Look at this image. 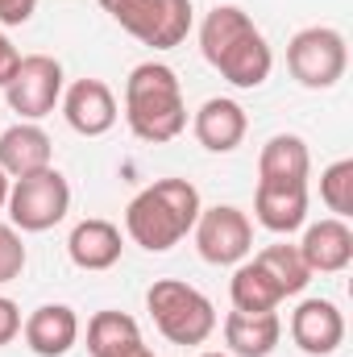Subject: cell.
<instances>
[{"label": "cell", "mask_w": 353, "mask_h": 357, "mask_svg": "<svg viewBox=\"0 0 353 357\" xmlns=\"http://www.w3.org/2000/svg\"><path fill=\"white\" fill-rule=\"evenodd\" d=\"M204 59L233 84V88H262L274 71V54L262 29L237 4H216L200 25Z\"/></svg>", "instance_id": "cell-1"}, {"label": "cell", "mask_w": 353, "mask_h": 357, "mask_svg": "<svg viewBox=\"0 0 353 357\" xmlns=\"http://www.w3.org/2000/svg\"><path fill=\"white\" fill-rule=\"evenodd\" d=\"M200 191L187 178H158L146 191H137L125 208V233L133 245L150 254H167L195 229L200 216Z\"/></svg>", "instance_id": "cell-2"}, {"label": "cell", "mask_w": 353, "mask_h": 357, "mask_svg": "<svg viewBox=\"0 0 353 357\" xmlns=\"http://www.w3.org/2000/svg\"><path fill=\"white\" fill-rule=\"evenodd\" d=\"M125 121L133 137L163 146L187 129V104L179 75L167 63H137L125 79Z\"/></svg>", "instance_id": "cell-3"}, {"label": "cell", "mask_w": 353, "mask_h": 357, "mask_svg": "<svg viewBox=\"0 0 353 357\" xmlns=\"http://www.w3.org/2000/svg\"><path fill=\"white\" fill-rule=\"evenodd\" d=\"M146 312L171 345H204L216 333V307L204 291L179 278H158L146 291Z\"/></svg>", "instance_id": "cell-4"}, {"label": "cell", "mask_w": 353, "mask_h": 357, "mask_svg": "<svg viewBox=\"0 0 353 357\" xmlns=\"http://www.w3.org/2000/svg\"><path fill=\"white\" fill-rule=\"evenodd\" d=\"M350 67V46L345 33L333 25H308L287 42V71L295 84L308 91H329L345 79Z\"/></svg>", "instance_id": "cell-5"}, {"label": "cell", "mask_w": 353, "mask_h": 357, "mask_svg": "<svg viewBox=\"0 0 353 357\" xmlns=\"http://www.w3.org/2000/svg\"><path fill=\"white\" fill-rule=\"evenodd\" d=\"M100 8L154 50H175L191 33V0H100Z\"/></svg>", "instance_id": "cell-6"}, {"label": "cell", "mask_w": 353, "mask_h": 357, "mask_svg": "<svg viewBox=\"0 0 353 357\" xmlns=\"http://www.w3.org/2000/svg\"><path fill=\"white\" fill-rule=\"evenodd\" d=\"M4 208H8V220L17 233H46L71 212V183L54 167H46L38 175L13 178Z\"/></svg>", "instance_id": "cell-7"}, {"label": "cell", "mask_w": 353, "mask_h": 357, "mask_svg": "<svg viewBox=\"0 0 353 357\" xmlns=\"http://www.w3.org/2000/svg\"><path fill=\"white\" fill-rule=\"evenodd\" d=\"M191 233H195V250L208 266H241L254 250V225L233 204L200 208Z\"/></svg>", "instance_id": "cell-8"}, {"label": "cell", "mask_w": 353, "mask_h": 357, "mask_svg": "<svg viewBox=\"0 0 353 357\" xmlns=\"http://www.w3.org/2000/svg\"><path fill=\"white\" fill-rule=\"evenodd\" d=\"M4 100L17 116L25 121H42L54 112V104L63 100V63L50 54H25L17 63V75L8 79Z\"/></svg>", "instance_id": "cell-9"}, {"label": "cell", "mask_w": 353, "mask_h": 357, "mask_svg": "<svg viewBox=\"0 0 353 357\" xmlns=\"http://www.w3.org/2000/svg\"><path fill=\"white\" fill-rule=\"evenodd\" d=\"M291 341L308 357H329L345 341V316L333 299H303L291 312Z\"/></svg>", "instance_id": "cell-10"}, {"label": "cell", "mask_w": 353, "mask_h": 357, "mask_svg": "<svg viewBox=\"0 0 353 357\" xmlns=\"http://www.w3.org/2000/svg\"><path fill=\"white\" fill-rule=\"evenodd\" d=\"M63 116L80 137H104L117 125V96L104 79H75L63 91Z\"/></svg>", "instance_id": "cell-11"}, {"label": "cell", "mask_w": 353, "mask_h": 357, "mask_svg": "<svg viewBox=\"0 0 353 357\" xmlns=\"http://www.w3.org/2000/svg\"><path fill=\"white\" fill-rule=\"evenodd\" d=\"M21 337L33 357H67L80 341V316L67 303H42L25 316Z\"/></svg>", "instance_id": "cell-12"}, {"label": "cell", "mask_w": 353, "mask_h": 357, "mask_svg": "<svg viewBox=\"0 0 353 357\" xmlns=\"http://www.w3.org/2000/svg\"><path fill=\"white\" fill-rule=\"evenodd\" d=\"M191 129H195V142H200L204 150H212V154H233V150L246 142L250 121H246V108H241L237 100L212 96V100L200 104Z\"/></svg>", "instance_id": "cell-13"}, {"label": "cell", "mask_w": 353, "mask_h": 357, "mask_svg": "<svg viewBox=\"0 0 353 357\" xmlns=\"http://www.w3.org/2000/svg\"><path fill=\"white\" fill-rule=\"evenodd\" d=\"M299 254L312 274H341L353 262V229L341 216H324L316 225H308Z\"/></svg>", "instance_id": "cell-14"}, {"label": "cell", "mask_w": 353, "mask_h": 357, "mask_svg": "<svg viewBox=\"0 0 353 357\" xmlns=\"http://www.w3.org/2000/svg\"><path fill=\"white\" fill-rule=\"evenodd\" d=\"M254 216L270 233H295L308 220V183H258Z\"/></svg>", "instance_id": "cell-15"}, {"label": "cell", "mask_w": 353, "mask_h": 357, "mask_svg": "<svg viewBox=\"0 0 353 357\" xmlns=\"http://www.w3.org/2000/svg\"><path fill=\"white\" fill-rule=\"evenodd\" d=\"M50 137L46 129H38L33 121H21L13 129L0 133V171L8 178H25V175H38L50 167Z\"/></svg>", "instance_id": "cell-16"}, {"label": "cell", "mask_w": 353, "mask_h": 357, "mask_svg": "<svg viewBox=\"0 0 353 357\" xmlns=\"http://www.w3.org/2000/svg\"><path fill=\"white\" fill-rule=\"evenodd\" d=\"M121 250H125L121 229L112 220H100V216L80 220L67 237V254L80 270H112L121 262Z\"/></svg>", "instance_id": "cell-17"}, {"label": "cell", "mask_w": 353, "mask_h": 357, "mask_svg": "<svg viewBox=\"0 0 353 357\" xmlns=\"http://www.w3.org/2000/svg\"><path fill=\"white\" fill-rule=\"evenodd\" d=\"M283 337V320L274 312H229L225 316V345L233 357H270Z\"/></svg>", "instance_id": "cell-18"}, {"label": "cell", "mask_w": 353, "mask_h": 357, "mask_svg": "<svg viewBox=\"0 0 353 357\" xmlns=\"http://www.w3.org/2000/svg\"><path fill=\"white\" fill-rule=\"evenodd\" d=\"M312 154L299 133H274L258 154V183H308Z\"/></svg>", "instance_id": "cell-19"}, {"label": "cell", "mask_w": 353, "mask_h": 357, "mask_svg": "<svg viewBox=\"0 0 353 357\" xmlns=\"http://www.w3.org/2000/svg\"><path fill=\"white\" fill-rule=\"evenodd\" d=\"M137 341H142V328L125 312L104 307V312H96L88 320V354L91 357H117L121 349H129Z\"/></svg>", "instance_id": "cell-20"}, {"label": "cell", "mask_w": 353, "mask_h": 357, "mask_svg": "<svg viewBox=\"0 0 353 357\" xmlns=\"http://www.w3.org/2000/svg\"><path fill=\"white\" fill-rule=\"evenodd\" d=\"M229 295H233V307L237 312H274L283 303V291L274 287V278L254 262H241L233 270V282H229Z\"/></svg>", "instance_id": "cell-21"}, {"label": "cell", "mask_w": 353, "mask_h": 357, "mask_svg": "<svg viewBox=\"0 0 353 357\" xmlns=\"http://www.w3.org/2000/svg\"><path fill=\"white\" fill-rule=\"evenodd\" d=\"M258 266L274 278V287L283 291V299H287V295H299V291L312 282V270L303 262L299 245H266L262 254H258Z\"/></svg>", "instance_id": "cell-22"}, {"label": "cell", "mask_w": 353, "mask_h": 357, "mask_svg": "<svg viewBox=\"0 0 353 357\" xmlns=\"http://www.w3.org/2000/svg\"><path fill=\"white\" fill-rule=\"evenodd\" d=\"M320 199L333 216L350 220L353 216V158H341L333 162L324 175H320Z\"/></svg>", "instance_id": "cell-23"}, {"label": "cell", "mask_w": 353, "mask_h": 357, "mask_svg": "<svg viewBox=\"0 0 353 357\" xmlns=\"http://www.w3.org/2000/svg\"><path fill=\"white\" fill-rule=\"evenodd\" d=\"M25 241H21V233L13 229V225H0V282H13V278H21V270H25Z\"/></svg>", "instance_id": "cell-24"}, {"label": "cell", "mask_w": 353, "mask_h": 357, "mask_svg": "<svg viewBox=\"0 0 353 357\" xmlns=\"http://www.w3.org/2000/svg\"><path fill=\"white\" fill-rule=\"evenodd\" d=\"M17 333H21V307L8 295H0V345H13Z\"/></svg>", "instance_id": "cell-25"}, {"label": "cell", "mask_w": 353, "mask_h": 357, "mask_svg": "<svg viewBox=\"0 0 353 357\" xmlns=\"http://www.w3.org/2000/svg\"><path fill=\"white\" fill-rule=\"evenodd\" d=\"M38 0H0V25H25L33 17Z\"/></svg>", "instance_id": "cell-26"}, {"label": "cell", "mask_w": 353, "mask_h": 357, "mask_svg": "<svg viewBox=\"0 0 353 357\" xmlns=\"http://www.w3.org/2000/svg\"><path fill=\"white\" fill-rule=\"evenodd\" d=\"M17 63H21V50L8 42V33L0 29V88H8V79L17 75Z\"/></svg>", "instance_id": "cell-27"}, {"label": "cell", "mask_w": 353, "mask_h": 357, "mask_svg": "<svg viewBox=\"0 0 353 357\" xmlns=\"http://www.w3.org/2000/svg\"><path fill=\"white\" fill-rule=\"evenodd\" d=\"M117 357H154V354H150V345H146V341H137V345H129V349H121Z\"/></svg>", "instance_id": "cell-28"}, {"label": "cell", "mask_w": 353, "mask_h": 357, "mask_svg": "<svg viewBox=\"0 0 353 357\" xmlns=\"http://www.w3.org/2000/svg\"><path fill=\"white\" fill-rule=\"evenodd\" d=\"M8 187H13V178H8V175H4V171H0V208L8 204Z\"/></svg>", "instance_id": "cell-29"}, {"label": "cell", "mask_w": 353, "mask_h": 357, "mask_svg": "<svg viewBox=\"0 0 353 357\" xmlns=\"http://www.w3.org/2000/svg\"><path fill=\"white\" fill-rule=\"evenodd\" d=\"M200 357H229V354H200Z\"/></svg>", "instance_id": "cell-30"}]
</instances>
